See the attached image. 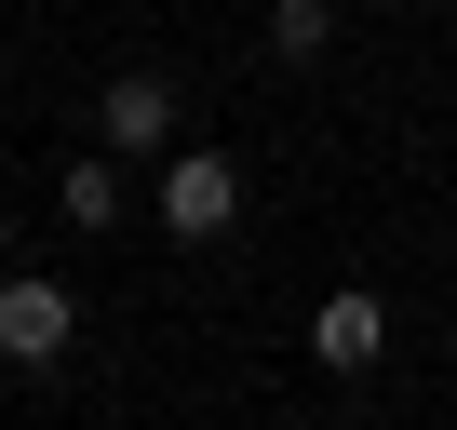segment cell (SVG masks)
Returning <instances> with one entry per match:
<instances>
[{
	"mask_svg": "<svg viewBox=\"0 0 457 430\" xmlns=\"http://www.w3.org/2000/svg\"><path fill=\"white\" fill-rule=\"evenodd\" d=\"M228 215H243V161L228 148H162V229L175 243H228Z\"/></svg>",
	"mask_w": 457,
	"mask_h": 430,
	"instance_id": "6da1fadb",
	"label": "cell"
},
{
	"mask_svg": "<svg viewBox=\"0 0 457 430\" xmlns=\"http://www.w3.org/2000/svg\"><path fill=\"white\" fill-rule=\"evenodd\" d=\"M68 336H81L68 283H41V269H0V363H28V376H41V363H54Z\"/></svg>",
	"mask_w": 457,
	"mask_h": 430,
	"instance_id": "7a4b0ae2",
	"label": "cell"
},
{
	"mask_svg": "<svg viewBox=\"0 0 457 430\" xmlns=\"http://www.w3.org/2000/svg\"><path fill=\"white\" fill-rule=\"evenodd\" d=\"M95 135H108V161H162L175 148V81L162 68H121L108 108H95Z\"/></svg>",
	"mask_w": 457,
	"mask_h": 430,
	"instance_id": "3957f363",
	"label": "cell"
},
{
	"mask_svg": "<svg viewBox=\"0 0 457 430\" xmlns=\"http://www.w3.org/2000/svg\"><path fill=\"white\" fill-rule=\"evenodd\" d=\"M310 350H323V363H337V376H363V363H377V350H390V310H377V296H363V283H337V296H323V310H310Z\"/></svg>",
	"mask_w": 457,
	"mask_h": 430,
	"instance_id": "277c9868",
	"label": "cell"
},
{
	"mask_svg": "<svg viewBox=\"0 0 457 430\" xmlns=\"http://www.w3.org/2000/svg\"><path fill=\"white\" fill-rule=\"evenodd\" d=\"M323 41H337V0H270V54L283 68H323Z\"/></svg>",
	"mask_w": 457,
	"mask_h": 430,
	"instance_id": "5b68a950",
	"label": "cell"
},
{
	"mask_svg": "<svg viewBox=\"0 0 457 430\" xmlns=\"http://www.w3.org/2000/svg\"><path fill=\"white\" fill-rule=\"evenodd\" d=\"M68 229H121V161H68Z\"/></svg>",
	"mask_w": 457,
	"mask_h": 430,
	"instance_id": "8992f818",
	"label": "cell"
},
{
	"mask_svg": "<svg viewBox=\"0 0 457 430\" xmlns=\"http://www.w3.org/2000/svg\"><path fill=\"white\" fill-rule=\"evenodd\" d=\"M0 269H14V215H0Z\"/></svg>",
	"mask_w": 457,
	"mask_h": 430,
	"instance_id": "52a82bcc",
	"label": "cell"
}]
</instances>
